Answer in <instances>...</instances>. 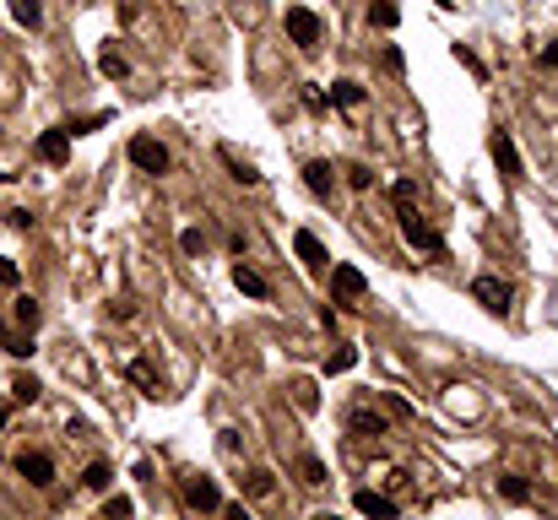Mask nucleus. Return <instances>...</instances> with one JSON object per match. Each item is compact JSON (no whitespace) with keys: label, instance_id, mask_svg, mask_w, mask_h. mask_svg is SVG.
I'll use <instances>...</instances> for the list:
<instances>
[{"label":"nucleus","instance_id":"nucleus-36","mask_svg":"<svg viewBox=\"0 0 558 520\" xmlns=\"http://www.w3.org/2000/svg\"><path fill=\"white\" fill-rule=\"evenodd\" d=\"M5 217H11V228H16V233H27V228H33V212H5Z\"/></svg>","mask_w":558,"mask_h":520},{"label":"nucleus","instance_id":"nucleus-14","mask_svg":"<svg viewBox=\"0 0 558 520\" xmlns=\"http://www.w3.org/2000/svg\"><path fill=\"white\" fill-rule=\"evenodd\" d=\"M233 288H239V293H250V298H271V282H266L255 266H244V260L233 266Z\"/></svg>","mask_w":558,"mask_h":520},{"label":"nucleus","instance_id":"nucleus-24","mask_svg":"<svg viewBox=\"0 0 558 520\" xmlns=\"http://www.w3.org/2000/svg\"><path fill=\"white\" fill-rule=\"evenodd\" d=\"M288 391H293V402H298V412H315V407H320V391H315V380H293Z\"/></svg>","mask_w":558,"mask_h":520},{"label":"nucleus","instance_id":"nucleus-27","mask_svg":"<svg viewBox=\"0 0 558 520\" xmlns=\"http://www.w3.org/2000/svg\"><path fill=\"white\" fill-rule=\"evenodd\" d=\"M109 483H114V472H109V467H103V461H92V467H87V472H81V488H92V494H103V488H109Z\"/></svg>","mask_w":558,"mask_h":520},{"label":"nucleus","instance_id":"nucleus-2","mask_svg":"<svg viewBox=\"0 0 558 520\" xmlns=\"http://www.w3.org/2000/svg\"><path fill=\"white\" fill-rule=\"evenodd\" d=\"M282 27H288V38H293L304 54H315V49H320V16H315L309 5H288Z\"/></svg>","mask_w":558,"mask_h":520},{"label":"nucleus","instance_id":"nucleus-16","mask_svg":"<svg viewBox=\"0 0 558 520\" xmlns=\"http://www.w3.org/2000/svg\"><path fill=\"white\" fill-rule=\"evenodd\" d=\"M331 103H336V109H358V103H364V81H353V76L331 81Z\"/></svg>","mask_w":558,"mask_h":520},{"label":"nucleus","instance_id":"nucleus-20","mask_svg":"<svg viewBox=\"0 0 558 520\" xmlns=\"http://www.w3.org/2000/svg\"><path fill=\"white\" fill-rule=\"evenodd\" d=\"M11 315H16V326H22V331H33V326L43 320V309H38V298H27V293H22V298L11 304Z\"/></svg>","mask_w":558,"mask_h":520},{"label":"nucleus","instance_id":"nucleus-10","mask_svg":"<svg viewBox=\"0 0 558 520\" xmlns=\"http://www.w3.org/2000/svg\"><path fill=\"white\" fill-rule=\"evenodd\" d=\"M38 157H43V163H65V157H71V130H65V125L43 130V136H38Z\"/></svg>","mask_w":558,"mask_h":520},{"label":"nucleus","instance_id":"nucleus-12","mask_svg":"<svg viewBox=\"0 0 558 520\" xmlns=\"http://www.w3.org/2000/svg\"><path fill=\"white\" fill-rule=\"evenodd\" d=\"M347 429H353L358 440H380V434H385V418H380L374 407H353V412H347Z\"/></svg>","mask_w":558,"mask_h":520},{"label":"nucleus","instance_id":"nucleus-11","mask_svg":"<svg viewBox=\"0 0 558 520\" xmlns=\"http://www.w3.org/2000/svg\"><path fill=\"white\" fill-rule=\"evenodd\" d=\"M304 184H309V195H320V201H326V195L336 190V168H331L326 157H315V163H304Z\"/></svg>","mask_w":558,"mask_h":520},{"label":"nucleus","instance_id":"nucleus-37","mask_svg":"<svg viewBox=\"0 0 558 520\" xmlns=\"http://www.w3.org/2000/svg\"><path fill=\"white\" fill-rule=\"evenodd\" d=\"M543 65H548V71H558V38L548 43V49H543Z\"/></svg>","mask_w":558,"mask_h":520},{"label":"nucleus","instance_id":"nucleus-23","mask_svg":"<svg viewBox=\"0 0 558 520\" xmlns=\"http://www.w3.org/2000/svg\"><path fill=\"white\" fill-rule=\"evenodd\" d=\"M11 16H16L27 33H33V27H43V5H38V0H11Z\"/></svg>","mask_w":558,"mask_h":520},{"label":"nucleus","instance_id":"nucleus-13","mask_svg":"<svg viewBox=\"0 0 558 520\" xmlns=\"http://www.w3.org/2000/svg\"><path fill=\"white\" fill-rule=\"evenodd\" d=\"M353 510H364V515H374V520H391L396 515V499H385V494H374V488H358V494H353Z\"/></svg>","mask_w":558,"mask_h":520},{"label":"nucleus","instance_id":"nucleus-38","mask_svg":"<svg viewBox=\"0 0 558 520\" xmlns=\"http://www.w3.org/2000/svg\"><path fill=\"white\" fill-rule=\"evenodd\" d=\"M5 342H11V331H5V315H0V347H5Z\"/></svg>","mask_w":558,"mask_h":520},{"label":"nucleus","instance_id":"nucleus-3","mask_svg":"<svg viewBox=\"0 0 558 520\" xmlns=\"http://www.w3.org/2000/svg\"><path fill=\"white\" fill-rule=\"evenodd\" d=\"M130 163L141 168V174H168V147L157 141V136H130Z\"/></svg>","mask_w":558,"mask_h":520},{"label":"nucleus","instance_id":"nucleus-9","mask_svg":"<svg viewBox=\"0 0 558 520\" xmlns=\"http://www.w3.org/2000/svg\"><path fill=\"white\" fill-rule=\"evenodd\" d=\"M293 250H298L304 271H326V266H331V250H326V244H320L309 228H298V233H293Z\"/></svg>","mask_w":558,"mask_h":520},{"label":"nucleus","instance_id":"nucleus-4","mask_svg":"<svg viewBox=\"0 0 558 520\" xmlns=\"http://www.w3.org/2000/svg\"><path fill=\"white\" fill-rule=\"evenodd\" d=\"M488 152H494V163H499V174H505L510 184H521V179H526V168H521V152H515V136H510V130H494V136H488Z\"/></svg>","mask_w":558,"mask_h":520},{"label":"nucleus","instance_id":"nucleus-33","mask_svg":"<svg viewBox=\"0 0 558 520\" xmlns=\"http://www.w3.org/2000/svg\"><path fill=\"white\" fill-rule=\"evenodd\" d=\"M304 103H309V109H315V114H326V109H331V98H326V92H320V87H304Z\"/></svg>","mask_w":558,"mask_h":520},{"label":"nucleus","instance_id":"nucleus-19","mask_svg":"<svg viewBox=\"0 0 558 520\" xmlns=\"http://www.w3.org/2000/svg\"><path fill=\"white\" fill-rule=\"evenodd\" d=\"M98 71H103L109 81H125V76H130V65H125L119 49H103V54H98Z\"/></svg>","mask_w":558,"mask_h":520},{"label":"nucleus","instance_id":"nucleus-26","mask_svg":"<svg viewBox=\"0 0 558 520\" xmlns=\"http://www.w3.org/2000/svg\"><path fill=\"white\" fill-rule=\"evenodd\" d=\"M353 364H358V347H347V342H342V347H336V353L326 358V374H347Z\"/></svg>","mask_w":558,"mask_h":520},{"label":"nucleus","instance_id":"nucleus-22","mask_svg":"<svg viewBox=\"0 0 558 520\" xmlns=\"http://www.w3.org/2000/svg\"><path fill=\"white\" fill-rule=\"evenodd\" d=\"M369 22H374V27H385V33H391V27H396V22H402V5H396V0H374V5H369Z\"/></svg>","mask_w":558,"mask_h":520},{"label":"nucleus","instance_id":"nucleus-17","mask_svg":"<svg viewBox=\"0 0 558 520\" xmlns=\"http://www.w3.org/2000/svg\"><path fill=\"white\" fill-rule=\"evenodd\" d=\"M217 157H222V163L233 168V179H239V184H260V174H255V163H244V157H239L233 147H217Z\"/></svg>","mask_w":558,"mask_h":520},{"label":"nucleus","instance_id":"nucleus-39","mask_svg":"<svg viewBox=\"0 0 558 520\" xmlns=\"http://www.w3.org/2000/svg\"><path fill=\"white\" fill-rule=\"evenodd\" d=\"M5 418H11V407H5V402H0V429H5Z\"/></svg>","mask_w":558,"mask_h":520},{"label":"nucleus","instance_id":"nucleus-35","mask_svg":"<svg viewBox=\"0 0 558 520\" xmlns=\"http://www.w3.org/2000/svg\"><path fill=\"white\" fill-rule=\"evenodd\" d=\"M0 288H16V260L0 255Z\"/></svg>","mask_w":558,"mask_h":520},{"label":"nucleus","instance_id":"nucleus-18","mask_svg":"<svg viewBox=\"0 0 558 520\" xmlns=\"http://www.w3.org/2000/svg\"><path fill=\"white\" fill-rule=\"evenodd\" d=\"M326 477H331V472H326L320 456H298V483H304V488H326Z\"/></svg>","mask_w":558,"mask_h":520},{"label":"nucleus","instance_id":"nucleus-1","mask_svg":"<svg viewBox=\"0 0 558 520\" xmlns=\"http://www.w3.org/2000/svg\"><path fill=\"white\" fill-rule=\"evenodd\" d=\"M391 201H396L402 239H407L412 250H423V255H445V233H434V228L423 222V212H418V184H412V179H396V184H391Z\"/></svg>","mask_w":558,"mask_h":520},{"label":"nucleus","instance_id":"nucleus-29","mask_svg":"<svg viewBox=\"0 0 558 520\" xmlns=\"http://www.w3.org/2000/svg\"><path fill=\"white\" fill-rule=\"evenodd\" d=\"M244 488H250V499H271V494H277V477H271V472H250Z\"/></svg>","mask_w":558,"mask_h":520},{"label":"nucleus","instance_id":"nucleus-34","mask_svg":"<svg viewBox=\"0 0 558 520\" xmlns=\"http://www.w3.org/2000/svg\"><path fill=\"white\" fill-rule=\"evenodd\" d=\"M385 71H391V76H402V71H407V60H402V49H396V43L385 49Z\"/></svg>","mask_w":558,"mask_h":520},{"label":"nucleus","instance_id":"nucleus-6","mask_svg":"<svg viewBox=\"0 0 558 520\" xmlns=\"http://www.w3.org/2000/svg\"><path fill=\"white\" fill-rule=\"evenodd\" d=\"M472 298H478L488 315H510V298H515V293H510V282H499V277L483 271V277L472 282Z\"/></svg>","mask_w":558,"mask_h":520},{"label":"nucleus","instance_id":"nucleus-8","mask_svg":"<svg viewBox=\"0 0 558 520\" xmlns=\"http://www.w3.org/2000/svg\"><path fill=\"white\" fill-rule=\"evenodd\" d=\"M16 472H22L33 488H49V483H54V456H49V450H22V456H16Z\"/></svg>","mask_w":558,"mask_h":520},{"label":"nucleus","instance_id":"nucleus-31","mask_svg":"<svg viewBox=\"0 0 558 520\" xmlns=\"http://www.w3.org/2000/svg\"><path fill=\"white\" fill-rule=\"evenodd\" d=\"M179 250H184V255H201V250H206L201 228H184V233H179Z\"/></svg>","mask_w":558,"mask_h":520},{"label":"nucleus","instance_id":"nucleus-32","mask_svg":"<svg viewBox=\"0 0 558 520\" xmlns=\"http://www.w3.org/2000/svg\"><path fill=\"white\" fill-rule=\"evenodd\" d=\"M456 60H461V65H467V71H472V76H488V71H483V60H478V54H472V49H461V43H456Z\"/></svg>","mask_w":558,"mask_h":520},{"label":"nucleus","instance_id":"nucleus-15","mask_svg":"<svg viewBox=\"0 0 558 520\" xmlns=\"http://www.w3.org/2000/svg\"><path fill=\"white\" fill-rule=\"evenodd\" d=\"M125 374H130V380L141 385V396H163V374H157V369H152L147 358H130V369H125Z\"/></svg>","mask_w":558,"mask_h":520},{"label":"nucleus","instance_id":"nucleus-30","mask_svg":"<svg viewBox=\"0 0 558 520\" xmlns=\"http://www.w3.org/2000/svg\"><path fill=\"white\" fill-rule=\"evenodd\" d=\"M342 174H347V184H353V190H369V184H374V168H369V163H347Z\"/></svg>","mask_w":558,"mask_h":520},{"label":"nucleus","instance_id":"nucleus-28","mask_svg":"<svg viewBox=\"0 0 558 520\" xmlns=\"http://www.w3.org/2000/svg\"><path fill=\"white\" fill-rule=\"evenodd\" d=\"M125 515H136V499H125V494H109V499H103V520H125Z\"/></svg>","mask_w":558,"mask_h":520},{"label":"nucleus","instance_id":"nucleus-5","mask_svg":"<svg viewBox=\"0 0 558 520\" xmlns=\"http://www.w3.org/2000/svg\"><path fill=\"white\" fill-rule=\"evenodd\" d=\"M179 499H184V510H222V488L212 483V477H184L179 483Z\"/></svg>","mask_w":558,"mask_h":520},{"label":"nucleus","instance_id":"nucleus-25","mask_svg":"<svg viewBox=\"0 0 558 520\" xmlns=\"http://www.w3.org/2000/svg\"><path fill=\"white\" fill-rule=\"evenodd\" d=\"M499 494H505L510 505H526V499H532V483H526V477H510V472H505V477H499Z\"/></svg>","mask_w":558,"mask_h":520},{"label":"nucleus","instance_id":"nucleus-21","mask_svg":"<svg viewBox=\"0 0 558 520\" xmlns=\"http://www.w3.org/2000/svg\"><path fill=\"white\" fill-rule=\"evenodd\" d=\"M38 396H43V385H38L33 374H16V380H11V402H22V407H33Z\"/></svg>","mask_w":558,"mask_h":520},{"label":"nucleus","instance_id":"nucleus-7","mask_svg":"<svg viewBox=\"0 0 558 520\" xmlns=\"http://www.w3.org/2000/svg\"><path fill=\"white\" fill-rule=\"evenodd\" d=\"M364 293H369V282H364L358 266H331V298H336V304H353V298H364Z\"/></svg>","mask_w":558,"mask_h":520}]
</instances>
